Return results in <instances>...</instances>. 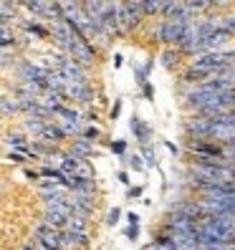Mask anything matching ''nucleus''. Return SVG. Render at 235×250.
Listing matches in <instances>:
<instances>
[{
	"mask_svg": "<svg viewBox=\"0 0 235 250\" xmlns=\"http://www.w3.org/2000/svg\"><path fill=\"white\" fill-rule=\"evenodd\" d=\"M13 83H38L46 89V81H48V71L46 68H41L33 58H25L21 56L18 58V63L13 66Z\"/></svg>",
	"mask_w": 235,
	"mask_h": 250,
	"instance_id": "nucleus-1",
	"label": "nucleus"
},
{
	"mask_svg": "<svg viewBox=\"0 0 235 250\" xmlns=\"http://www.w3.org/2000/svg\"><path fill=\"white\" fill-rule=\"evenodd\" d=\"M185 149L192 154L195 159H215V162L228 165V149L220 142H213V139H187Z\"/></svg>",
	"mask_w": 235,
	"mask_h": 250,
	"instance_id": "nucleus-2",
	"label": "nucleus"
},
{
	"mask_svg": "<svg viewBox=\"0 0 235 250\" xmlns=\"http://www.w3.org/2000/svg\"><path fill=\"white\" fill-rule=\"evenodd\" d=\"M116 18H119V28L124 38L129 33H134L142 28L144 16H142V5L139 3H116Z\"/></svg>",
	"mask_w": 235,
	"mask_h": 250,
	"instance_id": "nucleus-3",
	"label": "nucleus"
},
{
	"mask_svg": "<svg viewBox=\"0 0 235 250\" xmlns=\"http://www.w3.org/2000/svg\"><path fill=\"white\" fill-rule=\"evenodd\" d=\"M182 31H185V25L174 23V21H157L152 25V38L157 43H162V48H177Z\"/></svg>",
	"mask_w": 235,
	"mask_h": 250,
	"instance_id": "nucleus-4",
	"label": "nucleus"
},
{
	"mask_svg": "<svg viewBox=\"0 0 235 250\" xmlns=\"http://www.w3.org/2000/svg\"><path fill=\"white\" fill-rule=\"evenodd\" d=\"M185 134L187 139H210V131H213V122L208 119V116H197V114H190L185 124Z\"/></svg>",
	"mask_w": 235,
	"mask_h": 250,
	"instance_id": "nucleus-5",
	"label": "nucleus"
},
{
	"mask_svg": "<svg viewBox=\"0 0 235 250\" xmlns=\"http://www.w3.org/2000/svg\"><path fill=\"white\" fill-rule=\"evenodd\" d=\"M64 152H68L71 157H76V159H81V162H84V159L96 157V144H91V142H86V139L76 137V139H68V142H66Z\"/></svg>",
	"mask_w": 235,
	"mask_h": 250,
	"instance_id": "nucleus-6",
	"label": "nucleus"
},
{
	"mask_svg": "<svg viewBox=\"0 0 235 250\" xmlns=\"http://www.w3.org/2000/svg\"><path fill=\"white\" fill-rule=\"evenodd\" d=\"M33 238H36V243L41 245V248H46V250H56L58 248V240H61V232L58 230H51V228H46V225H36L33 228Z\"/></svg>",
	"mask_w": 235,
	"mask_h": 250,
	"instance_id": "nucleus-7",
	"label": "nucleus"
},
{
	"mask_svg": "<svg viewBox=\"0 0 235 250\" xmlns=\"http://www.w3.org/2000/svg\"><path fill=\"white\" fill-rule=\"evenodd\" d=\"M129 129H131V134H134V139L139 142V146H147L152 142V126L147 124L142 116H137V114L131 116V119H129Z\"/></svg>",
	"mask_w": 235,
	"mask_h": 250,
	"instance_id": "nucleus-8",
	"label": "nucleus"
},
{
	"mask_svg": "<svg viewBox=\"0 0 235 250\" xmlns=\"http://www.w3.org/2000/svg\"><path fill=\"white\" fill-rule=\"evenodd\" d=\"M3 144L8 146L10 152H21V154H28L31 149H28V144H31V139H28L21 129H13V131H5L3 137Z\"/></svg>",
	"mask_w": 235,
	"mask_h": 250,
	"instance_id": "nucleus-9",
	"label": "nucleus"
},
{
	"mask_svg": "<svg viewBox=\"0 0 235 250\" xmlns=\"http://www.w3.org/2000/svg\"><path fill=\"white\" fill-rule=\"evenodd\" d=\"M38 139H43V142H48V144L58 146V149H64L66 142H68V137L64 134V129L58 126V122H48L46 129H43V134H41Z\"/></svg>",
	"mask_w": 235,
	"mask_h": 250,
	"instance_id": "nucleus-10",
	"label": "nucleus"
},
{
	"mask_svg": "<svg viewBox=\"0 0 235 250\" xmlns=\"http://www.w3.org/2000/svg\"><path fill=\"white\" fill-rule=\"evenodd\" d=\"M18 111V99L13 94H0V116L3 119H16Z\"/></svg>",
	"mask_w": 235,
	"mask_h": 250,
	"instance_id": "nucleus-11",
	"label": "nucleus"
},
{
	"mask_svg": "<svg viewBox=\"0 0 235 250\" xmlns=\"http://www.w3.org/2000/svg\"><path fill=\"white\" fill-rule=\"evenodd\" d=\"M182 61L185 58L180 56L177 48H162V53H159V63H162L167 71H177L182 66Z\"/></svg>",
	"mask_w": 235,
	"mask_h": 250,
	"instance_id": "nucleus-12",
	"label": "nucleus"
},
{
	"mask_svg": "<svg viewBox=\"0 0 235 250\" xmlns=\"http://www.w3.org/2000/svg\"><path fill=\"white\" fill-rule=\"evenodd\" d=\"M18 46V31L10 25H0V51H16Z\"/></svg>",
	"mask_w": 235,
	"mask_h": 250,
	"instance_id": "nucleus-13",
	"label": "nucleus"
},
{
	"mask_svg": "<svg viewBox=\"0 0 235 250\" xmlns=\"http://www.w3.org/2000/svg\"><path fill=\"white\" fill-rule=\"evenodd\" d=\"M66 230H71V232H81V235H91V220L79 217V215H71V217L66 220Z\"/></svg>",
	"mask_w": 235,
	"mask_h": 250,
	"instance_id": "nucleus-14",
	"label": "nucleus"
},
{
	"mask_svg": "<svg viewBox=\"0 0 235 250\" xmlns=\"http://www.w3.org/2000/svg\"><path fill=\"white\" fill-rule=\"evenodd\" d=\"M66 220L68 217H61V215H56V212H48V210H43V215H41V225H46V228H51V230H66Z\"/></svg>",
	"mask_w": 235,
	"mask_h": 250,
	"instance_id": "nucleus-15",
	"label": "nucleus"
},
{
	"mask_svg": "<svg viewBox=\"0 0 235 250\" xmlns=\"http://www.w3.org/2000/svg\"><path fill=\"white\" fill-rule=\"evenodd\" d=\"M81 139L96 144V142L104 139V129H101L99 124H84V129H81Z\"/></svg>",
	"mask_w": 235,
	"mask_h": 250,
	"instance_id": "nucleus-16",
	"label": "nucleus"
},
{
	"mask_svg": "<svg viewBox=\"0 0 235 250\" xmlns=\"http://www.w3.org/2000/svg\"><path fill=\"white\" fill-rule=\"evenodd\" d=\"M71 177H79V180H96V169H94V165H91V159L79 162V167H76V172H73Z\"/></svg>",
	"mask_w": 235,
	"mask_h": 250,
	"instance_id": "nucleus-17",
	"label": "nucleus"
},
{
	"mask_svg": "<svg viewBox=\"0 0 235 250\" xmlns=\"http://www.w3.org/2000/svg\"><path fill=\"white\" fill-rule=\"evenodd\" d=\"M21 53L18 51H0V73L3 71H13V66L18 63Z\"/></svg>",
	"mask_w": 235,
	"mask_h": 250,
	"instance_id": "nucleus-18",
	"label": "nucleus"
},
{
	"mask_svg": "<svg viewBox=\"0 0 235 250\" xmlns=\"http://www.w3.org/2000/svg\"><path fill=\"white\" fill-rule=\"evenodd\" d=\"M152 66H154V58H150V61H147L144 66H137V68H134V79H137L139 86L150 81V71H152Z\"/></svg>",
	"mask_w": 235,
	"mask_h": 250,
	"instance_id": "nucleus-19",
	"label": "nucleus"
},
{
	"mask_svg": "<svg viewBox=\"0 0 235 250\" xmlns=\"http://www.w3.org/2000/svg\"><path fill=\"white\" fill-rule=\"evenodd\" d=\"M5 159H8V162H13V165H21V167H25L28 162H38L31 152H28V154H21V152H8V154H5Z\"/></svg>",
	"mask_w": 235,
	"mask_h": 250,
	"instance_id": "nucleus-20",
	"label": "nucleus"
},
{
	"mask_svg": "<svg viewBox=\"0 0 235 250\" xmlns=\"http://www.w3.org/2000/svg\"><path fill=\"white\" fill-rule=\"evenodd\" d=\"M139 5H142L144 21H154L159 16V3H157V0H154V3H152V0H150V3H139Z\"/></svg>",
	"mask_w": 235,
	"mask_h": 250,
	"instance_id": "nucleus-21",
	"label": "nucleus"
},
{
	"mask_svg": "<svg viewBox=\"0 0 235 250\" xmlns=\"http://www.w3.org/2000/svg\"><path fill=\"white\" fill-rule=\"evenodd\" d=\"M142 162H144V167H157V154H154V149H152V146L150 144H147V146H142Z\"/></svg>",
	"mask_w": 235,
	"mask_h": 250,
	"instance_id": "nucleus-22",
	"label": "nucleus"
},
{
	"mask_svg": "<svg viewBox=\"0 0 235 250\" xmlns=\"http://www.w3.org/2000/svg\"><path fill=\"white\" fill-rule=\"evenodd\" d=\"M220 23H223V28H225L228 33L235 36V8L228 10V13H223V16H220Z\"/></svg>",
	"mask_w": 235,
	"mask_h": 250,
	"instance_id": "nucleus-23",
	"label": "nucleus"
},
{
	"mask_svg": "<svg viewBox=\"0 0 235 250\" xmlns=\"http://www.w3.org/2000/svg\"><path fill=\"white\" fill-rule=\"evenodd\" d=\"M109 144V149H111V154H116V157H127V142L124 139H111V142H107Z\"/></svg>",
	"mask_w": 235,
	"mask_h": 250,
	"instance_id": "nucleus-24",
	"label": "nucleus"
},
{
	"mask_svg": "<svg viewBox=\"0 0 235 250\" xmlns=\"http://www.w3.org/2000/svg\"><path fill=\"white\" fill-rule=\"evenodd\" d=\"M124 162H127V167H129V169H134V172H144V169H147L139 154H127Z\"/></svg>",
	"mask_w": 235,
	"mask_h": 250,
	"instance_id": "nucleus-25",
	"label": "nucleus"
},
{
	"mask_svg": "<svg viewBox=\"0 0 235 250\" xmlns=\"http://www.w3.org/2000/svg\"><path fill=\"white\" fill-rule=\"evenodd\" d=\"M122 106H124V101H122V99H116L114 104H111V109H109V119H111V122H116V119L122 116Z\"/></svg>",
	"mask_w": 235,
	"mask_h": 250,
	"instance_id": "nucleus-26",
	"label": "nucleus"
},
{
	"mask_svg": "<svg viewBox=\"0 0 235 250\" xmlns=\"http://www.w3.org/2000/svg\"><path fill=\"white\" fill-rule=\"evenodd\" d=\"M119 217H122V210H119V208H111V210L107 212V225L114 228L116 223H119Z\"/></svg>",
	"mask_w": 235,
	"mask_h": 250,
	"instance_id": "nucleus-27",
	"label": "nucleus"
},
{
	"mask_svg": "<svg viewBox=\"0 0 235 250\" xmlns=\"http://www.w3.org/2000/svg\"><path fill=\"white\" fill-rule=\"evenodd\" d=\"M139 89H142V96H144L147 101H152V99H154V86H152L150 81H147V83H142Z\"/></svg>",
	"mask_w": 235,
	"mask_h": 250,
	"instance_id": "nucleus-28",
	"label": "nucleus"
},
{
	"mask_svg": "<svg viewBox=\"0 0 235 250\" xmlns=\"http://www.w3.org/2000/svg\"><path fill=\"white\" fill-rule=\"evenodd\" d=\"M124 235H127V240H131V243L139 240V225H137V228H134V225H129V228L124 230Z\"/></svg>",
	"mask_w": 235,
	"mask_h": 250,
	"instance_id": "nucleus-29",
	"label": "nucleus"
},
{
	"mask_svg": "<svg viewBox=\"0 0 235 250\" xmlns=\"http://www.w3.org/2000/svg\"><path fill=\"white\" fill-rule=\"evenodd\" d=\"M23 174H25V180H31L33 185L41 180V174H38V169H31V167H23Z\"/></svg>",
	"mask_w": 235,
	"mask_h": 250,
	"instance_id": "nucleus-30",
	"label": "nucleus"
},
{
	"mask_svg": "<svg viewBox=\"0 0 235 250\" xmlns=\"http://www.w3.org/2000/svg\"><path fill=\"white\" fill-rule=\"evenodd\" d=\"M142 195H144V187H129L127 189V197L129 200H139Z\"/></svg>",
	"mask_w": 235,
	"mask_h": 250,
	"instance_id": "nucleus-31",
	"label": "nucleus"
},
{
	"mask_svg": "<svg viewBox=\"0 0 235 250\" xmlns=\"http://www.w3.org/2000/svg\"><path fill=\"white\" fill-rule=\"evenodd\" d=\"M116 180H119L124 187H131V180H129V172H127V169H122L119 174H116Z\"/></svg>",
	"mask_w": 235,
	"mask_h": 250,
	"instance_id": "nucleus-32",
	"label": "nucleus"
},
{
	"mask_svg": "<svg viewBox=\"0 0 235 250\" xmlns=\"http://www.w3.org/2000/svg\"><path fill=\"white\" fill-rule=\"evenodd\" d=\"M165 146H167V149H170V152H172L174 157H177V154H180V146H177V144H172L170 139H165Z\"/></svg>",
	"mask_w": 235,
	"mask_h": 250,
	"instance_id": "nucleus-33",
	"label": "nucleus"
},
{
	"mask_svg": "<svg viewBox=\"0 0 235 250\" xmlns=\"http://www.w3.org/2000/svg\"><path fill=\"white\" fill-rule=\"evenodd\" d=\"M127 223L137 228V225H139V215H137V212H129V215H127Z\"/></svg>",
	"mask_w": 235,
	"mask_h": 250,
	"instance_id": "nucleus-34",
	"label": "nucleus"
},
{
	"mask_svg": "<svg viewBox=\"0 0 235 250\" xmlns=\"http://www.w3.org/2000/svg\"><path fill=\"white\" fill-rule=\"evenodd\" d=\"M21 250H38V243L36 240H28V243L21 245Z\"/></svg>",
	"mask_w": 235,
	"mask_h": 250,
	"instance_id": "nucleus-35",
	"label": "nucleus"
},
{
	"mask_svg": "<svg viewBox=\"0 0 235 250\" xmlns=\"http://www.w3.org/2000/svg\"><path fill=\"white\" fill-rule=\"evenodd\" d=\"M122 63H124V56L122 53H114V68H122Z\"/></svg>",
	"mask_w": 235,
	"mask_h": 250,
	"instance_id": "nucleus-36",
	"label": "nucleus"
},
{
	"mask_svg": "<svg viewBox=\"0 0 235 250\" xmlns=\"http://www.w3.org/2000/svg\"><path fill=\"white\" fill-rule=\"evenodd\" d=\"M233 111H235V109H233Z\"/></svg>",
	"mask_w": 235,
	"mask_h": 250,
	"instance_id": "nucleus-37",
	"label": "nucleus"
}]
</instances>
